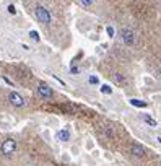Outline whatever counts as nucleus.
<instances>
[{"mask_svg": "<svg viewBox=\"0 0 161 166\" xmlns=\"http://www.w3.org/2000/svg\"><path fill=\"white\" fill-rule=\"evenodd\" d=\"M130 103H132V104H135V106H142V107H145V106H146L145 101H138V99H132Z\"/></svg>", "mask_w": 161, "mask_h": 166, "instance_id": "nucleus-11", "label": "nucleus"}, {"mask_svg": "<svg viewBox=\"0 0 161 166\" xmlns=\"http://www.w3.org/2000/svg\"><path fill=\"white\" fill-rule=\"evenodd\" d=\"M57 139L60 140V142H69L70 140V132L67 130V129H65V130H60L57 134Z\"/></svg>", "mask_w": 161, "mask_h": 166, "instance_id": "nucleus-10", "label": "nucleus"}, {"mask_svg": "<svg viewBox=\"0 0 161 166\" xmlns=\"http://www.w3.org/2000/svg\"><path fill=\"white\" fill-rule=\"evenodd\" d=\"M31 38H33V39H36V41H39V34L36 33V31H31Z\"/></svg>", "mask_w": 161, "mask_h": 166, "instance_id": "nucleus-13", "label": "nucleus"}, {"mask_svg": "<svg viewBox=\"0 0 161 166\" xmlns=\"http://www.w3.org/2000/svg\"><path fill=\"white\" fill-rule=\"evenodd\" d=\"M77 2L82 5V7H85V8H88V10H93L94 7H96V3L99 2V0H77ZM102 2V0H101Z\"/></svg>", "mask_w": 161, "mask_h": 166, "instance_id": "nucleus-8", "label": "nucleus"}, {"mask_svg": "<svg viewBox=\"0 0 161 166\" xmlns=\"http://www.w3.org/2000/svg\"><path fill=\"white\" fill-rule=\"evenodd\" d=\"M36 95L41 99H52V98H55V91L50 88L46 82L39 80L38 85H36Z\"/></svg>", "mask_w": 161, "mask_h": 166, "instance_id": "nucleus-6", "label": "nucleus"}, {"mask_svg": "<svg viewBox=\"0 0 161 166\" xmlns=\"http://www.w3.org/2000/svg\"><path fill=\"white\" fill-rule=\"evenodd\" d=\"M0 101L7 103L13 109H23V107L28 106V99L23 95H20L18 91H12V90L0 91Z\"/></svg>", "mask_w": 161, "mask_h": 166, "instance_id": "nucleus-4", "label": "nucleus"}, {"mask_svg": "<svg viewBox=\"0 0 161 166\" xmlns=\"http://www.w3.org/2000/svg\"><path fill=\"white\" fill-rule=\"evenodd\" d=\"M101 91H102V93H111V88H109L107 85H102V86H101Z\"/></svg>", "mask_w": 161, "mask_h": 166, "instance_id": "nucleus-12", "label": "nucleus"}, {"mask_svg": "<svg viewBox=\"0 0 161 166\" xmlns=\"http://www.w3.org/2000/svg\"><path fill=\"white\" fill-rule=\"evenodd\" d=\"M18 150V142L13 139V137H7L5 140H2V143H0V153H2L3 156H12L17 153Z\"/></svg>", "mask_w": 161, "mask_h": 166, "instance_id": "nucleus-5", "label": "nucleus"}, {"mask_svg": "<svg viewBox=\"0 0 161 166\" xmlns=\"http://www.w3.org/2000/svg\"><path fill=\"white\" fill-rule=\"evenodd\" d=\"M122 129L119 124H116L112 121H101L96 126V135L101 143H112L119 139V134Z\"/></svg>", "mask_w": 161, "mask_h": 166, "instance_id": "nucleus-3", "label": "nucleus"}, {"mask_svg": "<svg viewBox=\"0 0 161 166\" xmlns=\"http://www.w3.org/2000/svg\"><path fill=\"white\" fill-rule=\"evenodd\" d=\"M127 62H130V59L121 55L119 52L109 54L106 59L101 62L99 70L104 74V77L107 80L112 82L116 86L129 90V88H132V85H134V78H132V72L127 67Z\"/></svg>", "mask_w": 161, "mask_h": 166, "instance_id": "nucleus-2", "label": "nucleus"}, {"mask_svg": "<svg viewBox=\"0 0 161 166\" xmlns=\"http://www.w3.org/2000/svg\"><path fill=\"white\" fill-rule=\"evenodd\" d=\"M140 119H142V121H145L146 124L151 126V127H158V122H156L155 119H151V117L148 116V114H140Z\"/></svg>", "mask_w": 161, "mask_h": 166, "instance_id": "nucleus-9", "label": "nucleus"}, {"mask_svg": "<svg viewBox=\"0 0 161 166\" xmlns=\"http://www.w3.org/2000/svg\"><path fill=\"white\" fill-rule=\"evenodd\" d=\"M23 3L29 8L31 15L38 20V23L47 34V39L54 44H60L59 38H67L69 31L65 26V20H62V10L67 8L64 0H52V7H49L47 0H23Z\"/></svg>", "mask_w": 161, "mask_h": 166, "instance_id": "nucleus-1", "label": "nucleus"}, {"mask_svg": "<svg viewBox=\"0 0 161 166\" xmlns=\"http://www.w3.org/2000/svg\"><path fill=\"white\" fill-rule=\"evenodd\" d=\"M130 155L132 156H135V158H145L146 156V148L143 145H140V143H137V142H132L130 143Z\"/></svg>", "mask_w": 161, "mask_h": 166, "instance_id": "nucleus-7", "label": "nucleus"}]
</instances>
